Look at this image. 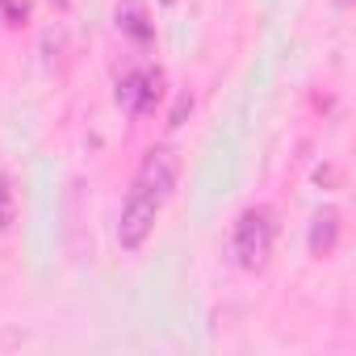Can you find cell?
<instances>
[{"label": "cell", "mask_w": 356, "mask_h": 356, "mask_svg": "<svg viewBox=\"0 0 356 356\" xmlns=\"http://www.w3.org/2000/svg\"><path fill=\"white\" fill-rule=\"evenodd\" d=\"M339 231H343V222H339V210L335 206H323V210H314V218H310V231H306V248H310V256H331L335 248H339Z\"/></svg>", "instance_id": "cell-4"}, {"label": "cell", "mask_w": 356, "mask_h": 356, "mask_svg": "<svg viewBox=\"0 0 356 356\" xmlns=\"http://www.w3.org/2000/svg\"><path fill=\"white\" fill-rule=\"evenodd\" d=\"M163 101V72L159 67H138L118 84V105L130 118H147L155 113V105Z\"/></svg>", "instance_id": "cell-3"}, {"label": "cell", "mask_w": 356, "mask_h": 356, "mask_svg": "<svg viewBox=\"0 0 356 356\" xmlns=\"http://www.w3.org/2000/svg\"><path fill=\"white\" fill-rule=\"evenodd\" d=\"M189 109H193V97H189V92H185V97H181V101H176V109H172V118H168V130H176V126H181V122H185V113H189Z\"/></svg>", "instance_id": "cell-8"}, {"label": "cell", "mask_w": 356, "mask_h": 356, "mask_svg": "<svg viewBox=\"0 0 356 356\" xmlns=\"http://www.w3.org/2000/svg\"><path fill=\"white\" fill-rule=\"evenodd\" d=\"M0 17H5V26H26L30 22V0H0Z\"/></svg>", "instance_id": "cell-6"}, {"label": "cell", "mask_w": 356, "mask_h": 356, "mask_svg": "<svg viewBox=\"0 0 356 356\" xmlns=\"http://www.w3.org/2000/svg\"><path fill=\"white\" fill-rule=\"evenodd\" d=\"M335 5H339V9H348V5H352V0H335Z\"/></svg>", "instance_id": "cell-9"}, {"label": "cell", "mask_w": 356, "mask_h": 356, "mask_svg": "<svg viewBox=\"0 0 356 356\" xmlns=\"http://www.w3.org/2000/svg\"><path fill=\"white\" fill-rule=\"evenodd\" d=\"M118 26H122V34H130L143 47L155 38V26H151V13H147L143 0H126V5H118Z\"/></svg>", "instance_id": "cell-5"}, {"label": "cell", "mask_w": 356, "mask_h": 356, "mask_svg": "<svg viewBox=\"0 0 356 356\" xmlns=\"http://www.w3.org/2000/svg\"><path fill=\"white\" fill-rule=\"evenodd\" d=\"M163 206H168L163 197H155V193L130 185V193H126V202H122V214H118V243H122V252H138V248L151 239V231H155Z\"/></svg>", "instance_id": "cell-2"}, {"label": "cell", "mask_w": 356, "mask_h": 356, "mask_svg": "<svg viewBox=\"0 0 356 356\" xmlns=\"http://www.w3.org/2000/svg\"><path fill=\"white\" fill-rule=\"evenodd\" d=\"M13 222V193H9V185L0 181V231H5Z\"/></svg>", "instance_id": "cell-7"}, {"label": "cell", "mask_w": 356, "mask_h": 356, "mask_svg": "<svg viewBox=\"0 0 356 356\" xmlns=\"http://www.w3.org/2000/svg\"><path fill=\"white\" fill-rule=\"evenodd\" d=\"M163 5H172V0H163Z\"/></svg>", "instance_id": "cell-10"}, {"label": "cell", "mask_w": 356, "mask_h": 356, "mask_svg": "<svg viewBox=\"0 0 356 356\" xmlns=\"http://www.w3.org/2000/svg\"><path fill=\"white\" fill-rule=\"evenodd\" d=\"M277 243V214L268 206H248L231 231V256L243 273H260Z\"/></svg>", "instance_id": "cell-1"}]
</instances>
